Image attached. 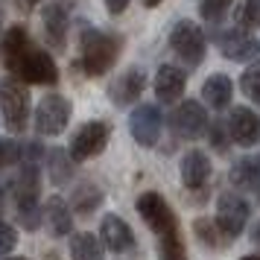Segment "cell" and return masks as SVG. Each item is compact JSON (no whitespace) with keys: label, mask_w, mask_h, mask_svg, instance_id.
<instances>
[{"label":"cell","mask_w":260,"mask_h":260,"mask_svg":"<svg viewBox=\"0 0 260 260\" xmlns=\"http://www.w3.org/2000/svg\"><path fill=\"white\" fill-rule=\"evenodd\" d=\"M3 61L12 73H18V79L32 85H56L59 79V68L47 50L32 47V41L26 36V29L12 26L6 38H3Z\"/></svg>","instance_id":"6da1fadb"},{"label":"cell","mask_w":260,"mask_h":260,"mask_svg":"<svg viewBox=\"0 0 260 260\" xmlns=\"http://www.w3.org/2000/svg\"><path fill=\"white\" fill-rule=\"evenodd\" d=\"M135 208L158 240V260H187V248H184V240L178 231L176 211L167 205L161 193H141Z\"/></svg>","instance_id":"7a4b0ae2"},{"label":"cell","mask_w":260,"mask_h":260,"mask_svg":"<svg viewBox=\"0 0 260 260\" xmlns=\"http://www.w3.org/2000/svg\"><path fill=\"white\" fill-rule=\"evenodd\" d=\"M120 56V38L108 36L103 29H82L79 38V64L88 76H103L114 68Z\"/></svg>","instance_id":"3957f363"},{"label":"cell","mask_w":260,"mask_h":260,"mask_svg":"<svg viewBox=\"0 0 260 260\" xmlns=\"http://www.w3.org/2000/svg\"><path fill=\"white\" fill-rule=\"evenodd\" d=\"M0 114H3V126L12 135H21L29 123V91L15 76L0 79Z\"/></svg>","instance_id":"277c9868"},{"label":"cell","mask_w":260,"mask_h":260,"mask_svg":"<svg viewBox=\"0 0 260 260\" xmlns=\"http://www.w3.org/2000/svg\"><path fill=\"white\" fill-rule=\"evenodd\" d=\"M170 47L178 59L184 61L187 68H199L205 53H208V41H205V32H202L199 24L193 21H178L173 29H170Z\"/></svg>","instance_id":"5b68a950"},{"label":"cell","mask_w":260,"mask_h":260,"mask_svg":"<svg viewBox=\"0 0 260 260\" xmlns=\"http://www.w3.org/2000/svg\"><path fill=\"white\" fill-rule=\"evenodd\" d=\"M248 222V202L237 193H222L216 199V225L225 234V240H237L246 231Z\"/></svg>","instance_id":"8992f818"},{"label":"cell","mask_w":260,"mask_h":260,"mask_svg":"<svg viewBox=\"0 0 260 260\" xmlns=\"http://www.w3.org/2000/svg\"><path fill=\"white\" fill-rule=\"evenodd\" d=\"M71 103L61 94H47L36 108V132L38 135H59L71 120Z\"/></svg>","instance_id":"52a82bcc"},{"label":"cell","mask_w":260,"mask_h":260,"mask_svg":"<svg viewBox=\"0 0 260 260\" xmlns=\"http://www.w3.org/2000/svg\"><path fill=\"white\" fill-rule=\"evenodd\" d=\"M108 143V126L103 120H91V123H85L82 129L73 135L71 141V158L73 161H88V158H94L106 149Z\"/></svg>","instance_id":"ba28073f"},{"label":"cell","mask_w":260,"mask_h":260,"mask_svg":"<svg viewBox=\"0 0 260 260\" xmlns=\"http://www.w3.org/2000/svg\"><path fill=\"white\" fill-rule=\"evenodd\" d=\"M161 126H164V117L155 106H138L129 114V132L138 146H155L158 138H161Z\"/></svg>","instance_id":"9c48e42d"},{"label":"cell","mask_w":260,"mask_h":260,"mask_svg":"<svg viewBox=\"0 0 260 260\" xmlns=\"http://www.w3.org/2000/svg\"><path fill=\"white\" fill-rule=\"evenodd\" d=\"M170 126H173V132H176L178 138L193 141V138H199L202 132H208V114H205L202 103L187 100V103H181V106L170 114Z\"/></svg>","instance_id":"30bf717a"},{"label":"cell","mask_w":260,"mask_h":260,"mask_svg":"<svg viewBox=\"0 0 260 260\" xmlns=\"http://www.w3.org/2000/svg\"><path fill=\"white\" fill-rule=\"evenodd\" d=\"M100 240H103V246H106L108 251H114V254L135 248V234H132L129 222H126L123 216H117V213H106V216H103V222H100Z\"/></svg>","instance_id":"8fae6325"},{"label":"cell","mask_w":260,"mask_h":260,"mask_svg":"<svg viewBox=\"0 0 260 260\" xmlns=\"http://www.w3.org/2000/svg\"><path fill=\"white\" fill-rule=\"evenodd\" d=\"M143 88H146V73L141 68H129V71H123L111 82L108 88V96H111V103L114 106H132L135 100H141Z\"/></svg>","instance_id":"7c38bea8"},{"label":"cell","mask_w":260,"mask_h":260,"mask_svg":"<svg viewBox=\"0 0 260 260\" xmlns=\"http://www.w3.org/2000/svg\"><path fill=\"white\" fill-rule=\"evenodd\" d=\"M228 129H231V141L240 146H254L260 138V117L246 106H234L231 117H228Z\"/></svg>","instance_id":"4fadbf2b"},{"label":"cell","mask_w":260,"mask_h":260,"mask_svg":"<svg viewBox=\"0 0 260 260\" xmlns=\"http://www.w3.org/2000/svg\"><path fill=\"white\" fill-rule=\"evenodd\" d=\"M219 53L231 61H243V59H248V56L257 53V41L251 38L248 29L231 26V29H225L222 36H219Z\"/></svg>","instance_id":"5bb4252c"},{"label":"cell","mask_w":260,"mask_h":260,"mask_svg":"<svg viewBox=\"0 0 260 260\" xmlns=\"http://www.w3.org/2000/svg\"><path fill=\"white\" fill-rule=\"evenodd\" d=\"M68 18H71V15H68V6H64V3H59V0L47 3V6H44V12H41V21H44V36H47V41L56 50L64 47L68 24H71Z\"/></svg>","instance_id":"9a60e30c"},{"label":"cell","mask_w":260,"mask_h":260,"mask_svg":"<svg viewBox=\"0 0 260 260\" xmlns=\"http://www.w3.org/2000/svg\"><path fill=\"white\" fill-rule=\"evenodd\" d=\"M41 216H44V225L53 237H68L73 231V213L71 205L61 199V196H50L41 208Z\"/></svg>","instance_id":"2e32d148"},{"label":"cell","mask_w":260,"mask_h":260,"mask_svg":"<svg viewBox=\"0 0 260 260\" xmlns=\"http://www.w3.org/2000/svg\"><path fill=\"white\" fill-rule=\"evenodd\" d=\"M211 158L202 152V149H190L184 158H181V181L187 190H199L205 187V181L211 178Z\"/></svg>","instance_id":"e0dca14e"},{"label":"cell","mask_w":260,"mask_h":260,"mask_svg":"<svg viewBox=\"0 0 260 260\" xmlns=\"http://www.w3.org/2000/svg\"><path fill=\"white\" fill-rule=\"evenodd\" d=\"M228 178L237 190H248V193H257L260 190V155H243L237 158L231 170H228Z\"/></svg>","instance_id":"ac0fdd59"},{"label":"cell","mask_w":260,"mask_h":260,"mask_svg":"<svg viewBox=\"0 0 260 260\" xmlns=\"http://www.w3.org/2000/svg\"><path fill=\"white\" fill-rule=\"evenodd\" d=\"M184 91V71L176 64H161L155 73V96L161 103H176Z\"/></svg>","instance_id":"d6986e66"},{"label":"cell","mask_w":260,"mask_h":260,"mask_svg":"<svg viewBox=\"0 0 260 260\" xmlns=\"http://www.w3.org/2000/svg\"><path fill=\"white\" fill-rule=\"evenodd\" d=\"M202 96H205V103H208L213 111H222V108L231 106L234 85H231V79H228V76H222V73H213V76H208V79H205V85H202Z\"/></svg>","instance_id":"ffe728a7"},{"label":"cell","mask_w":260,"mask_h":260,"mask_svg":"<svg viewBox=\"0 0 260 260\" xmlns=\"http://www.w3.org/2000/svg\"><path fill=\"white\" fill-rule=\"evenodd\" d=\"M71 257L73 260H103V243L94 234H73Z\"/></svg>","instance_id":"44dd1931"},{"label":"cell","mask_w":260,"mask_h":260,"mask_svg":"<svg viewBox=\"0 0 260 260\" xmlns=\"http://www.w3.org/2000/svg\"><path fill=\"white\" fill-rule=\"evenodd\" d=\"M47 170H50V181L53 184H64V181H71L73 176V158L64 149H50L47 155Z\"/></svg>","instance_id":"7402d4cb"},{"label":"cell","mask_w":260,"mask_h":260,"mask_svg":"<svg viewBox=\"0 0 260 260\" xmlns=\"http://www.w3.org/2000/svg\"><path fill=\"white\" fill-rule=\"evenodd\" d=\"M100 205H103V190L96 187V184L85 181V184L76 187V193H73V208L79 213H91V211H96Z\"/></svg>","instance_id":"603a6c76"},{"label":"cell","mask_w":260,"mask_h":260,"mask_svg":"<svg viewBox=\"0 0 260 260\" xmlns=\"http://www.w3.org/2000/svg\"><path fill=\"white\" fill-rule=\"evenodd\" d=\"M193 231H196V237H199L208 248H222L225 243H228V240H225V234L219 231V225L211 222V219H205V216H199V219L193 222Z\"/></svg>","instance_id":"cb8c5ba5"},{"label":"cell","mask_w":260,"mask_h":260,"mask_svg":"<svg viewBox=\"0 0 260 260\" xmlns=\"http://www.w3.org/2000/svg\"><path fill=\"white\" fill-rule=\"evenodd\" d=\"M240 91H243L251 103L260 106V61L248 64L246 71H243V76H240Z\"/></svg>","instance_id":"d4e9b609"},{"label":"cell","mask_w":260,"mask_h":260,"mask_svg":"<svg viewBox=\"0 0 260 260\" xmlns=\"http://www.w3.org/2000/svg\"><path fill=\"white\" fill-rule=\"evenodd\" d=\"M231 3H234V0H199V15H202V18H205L211 26H216V24L225 18V15H228Z\"/></svg>","instance_id":"484cf974"},{"label":"cell","mask_w":260,"mask_h":260,"mask_svg":"<svg viewBox=\"0 0 260 260\" xmlns=\"http://www.w3.org/2000/svg\"><path fill=\"white\" fill-rule=\"evenodd\" d=\"M237 21L243 29L260 26V0H243V6L237 9Z\"/></svg>","instance_id":"4316f807"},{"label":"cell","mask_w":260,"mask_h":260,"mask_svg":"<svg viewBox=\"0 0 260 260\" xmlns=\"http://www.w3.org/2000/svg\"><path fill=\"white\" fill-rule=\"evenodd\" d=\"M208 141H211V146L216 152H225L228 141H231V129H225L219 120H213V123H208Z\"/></svg>","instance_id":"83f0119b"},{"label":"cell","mask_w":260,"mask_h":260,"mask_svg":"<svg viewBox=\"0 0 260 260\" xmlns=\"http://www.w3.org/2000/svg\"><path fill=\"white\" fill-rule=\"evenodd\" d=\"M21 161V146L15 141H0V167H12Z\"/></svg>","instance_id":"f1b7e54d"},{"label":"cell","mask_w":260,"mask_h":260,"mask_svg":"<svg viewBox=\"0 0 260 260\" xmlns=\"http://www.w3.org/2000/svg\"><path fill=\"white\" fill-rule=\"evenodd\" d=\"M15 246H18V231L9 222H0V257L9 254Z\"/></svg>","instance_id":"f546056e"},{"label":"cell","mask_w":260,"mask_h":260,"mask_svg":"<svg viewBox=\"0 0 260 260\" xmlns=\"http://www.w3.org/2000/svg\"><path fill=\"white\" fill-rule=\"evenodd\" d=\"M129 3H132V0H106V9L111 15H120L126 6H129Z\"/></svg>","instance_id":"4dcf8cb0"},{"label":"cell","mask_w":260,"mask_h":260,"mask_svg":"<svg viewBox=\"0 0 260 260\" xmlns=\"http://www.w3.org/2000/svg\"><path fill=\"white\" fill-rule=\"evenodd\" d=\"M18 3H21V9H26V12H29V9H36L41 0H18Z\"/></svg>","instance_id":"1f68e13d"},{"label":"cell","mask_w":260,"mask_h":260,"mask_svg":"<svg viewBox=\"0 0 260 260\" xmlns=\"http://www.w3.org/2000/svg\"><path fill=\"white\" fill-rule=\"evenodd\" d=\"M251 240H254V243H257V246H260V222L254 225V231H251Z\"/></svg>","instance_id":"d6a6232c"},{"label":"cell","mask_w":260,"mask_h":260,"mask_svg":"<svg viewBox=\"0 0 260 260\" xmlns=\"http://www.w3.org/2000/svg\"><path fill=\"white\" fill-rule=\"evenodd\" d=\"M143 3H146V6L152 9V6H158V3H161V0H143Z\"/></svg>","instance_id":"836d02e7"},{"label":"cell","mask_w":260,"mask_h":260,"mask_svg":"<svg viewBox=\"0 0 260 260\" xmlns=\"http://www.w3.org/2000/svg\"><path fill=\"white\" fill-rule=\"evenodd\" d=\"M3 202H6V196H3V187H0V213H3Z\"/></svg>","instance_id":"e575fe53"},{"label":"cell","mask_w":260,"mask_h":260,"mask_svg":"<svg viewBox=\"0 0 260 260\" xmlns=\"http://www.w3.org/2000/svg\"><path fill=\"white\" fill-rule=\"evenodd\" d=\"M243 260H260V254H251V257H243Z\"/></svg>","instance_id":"d590c367"},{"label":"cell","mask_w":260,"mask_h":260,"mask_svg":"<svg viewBox=\"0 0 260 260\" xmlns=\"http://www.w3.org/2000/svg\"><path fill=\"white\" fill-rule=\"evenodd\" d=\"M6 260H26V257H6Z\"/></svg>","instance_id":"8d00e7d4"}]
</instances>
